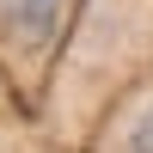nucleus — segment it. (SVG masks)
I'll return each mask as SVG.
<instances>
[{
	"instance_id": "nucleus-1",
	"label": "nucleus",
	"mask_w": 153,
	"mask_h": 153,
	"mask_svg": "<svg viewBox=\"0 0 153 153\" xmlns=\"http://www.w3.org/2000/svg\"><path fill=\"white\" fill-rule=\"evenodd\" d=\"M61 6H68V0H19L12 12H19V25H25L31 37H49V31L61 25Z\"/></svg>"
},
{
	"instance_id": "nucleus-2",
	"label": "nucleus",
	"mask_w": 153,
	"mask_h": 153,
	"mask_svg": "<svg viewBox=\"0 0 153 153\" xmlns=\"http://www.w3.org/2000/svg\"><path fill=\"white\" fill-rule=\"evenodd\" d=\"M129 153H153V104L141 110V123L129 129Z\"/></svg>"
}]
</instances>
